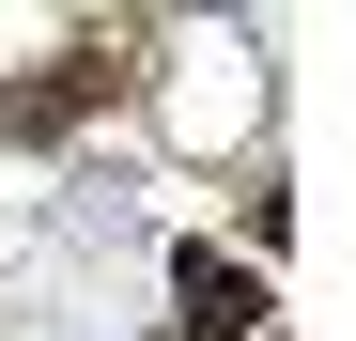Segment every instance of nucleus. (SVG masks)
Here are the masks:
<instances>
[{
	"label": "nucleus",
	"instance_id": "f257e3e1",
	"mask_svg": "<svg viewBox=\"0 0 356 341\" xmlns=\"http://www.w3.org/2000/svg\"><path fill=\"white\" fill-rule=\"evenodd\" d=\"M170 326H186V341H248L264 326V279L232 248H170Z\"/></svg>",
	"mask_w": 356,
	"mask_h": 341
},
{
	"label": "nucleus",
	"instance_id": "f03ea898",
	"mask_svg": "<svg viewBox=\"0 0 356 341\" xmlns=\"http://www.w3.org/2000/svg\"><path fill=\"white\" fill-rule=\"evenodd\" d=\"M108 78H124V63H108V47H63V63H47V78H0V140H63L78 109L108 93Z\"/></svg>",
	"mask_w": 356,
	"mask_h": 341
}]
</instances>
